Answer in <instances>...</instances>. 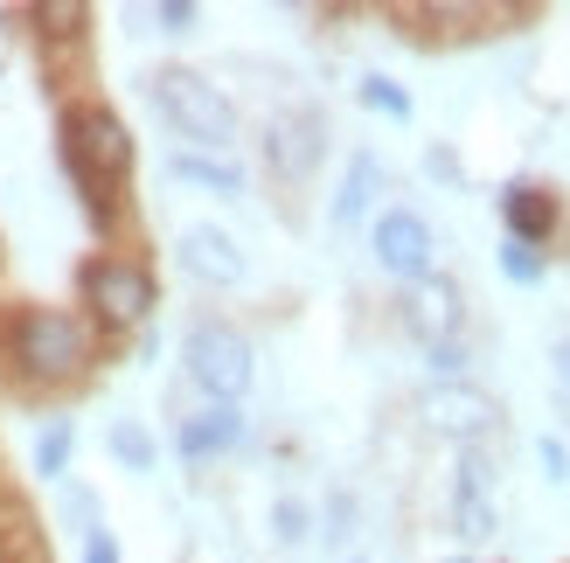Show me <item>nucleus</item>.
Here are the masks:
<instances>
[{
	"label": "nucleus",
	"mask_w": 570,
	"mask_h": 563,
	"mask_svg": "<svg viewBox=\"0 0 570 563\" xmlns=\"http://www.w3.org/2000/svg\"><path fill=\"white\" fill-rule=\"evenodd\" d=\"M56 139H63V167H70V188L83 216H91L98 237H119L126 223V175H132V132L111 105H70L63 126H56Z\"/></svg>",
	"instance_id": "f257e3e1"
},
{
	"label": "nucleus",
	"mask_w": 570,
	"mask_h": 563,
	"mask_svg": "<svg viewBox=\"0 0 570 563\" xmlns=\"http://www.w3.org/2000/svg\"><path fill=\"white\" fill-rule=\"evenodd\" d=\"M8 362L21 383L36 389H63L77 376H91L98 362V327L70 314V306H21L8 320Z\"/></svg>",
	"instance_id": "f03ea898"
},
{
	"label": "nucleus",
	"mask_w": 570,
	"mask_h": 563,
	"mask_svg": "<svg viewBox=\"0 0 570 563\" xmlns=\"http://www.w3.org/2000/svg\"><path fill=\"white\" fill-rule=\"evenodd\" d=\"M147 98H154L160 119L188 139V154H230V139H237V105L223 98L209 77H195V70H154V77H147Z\"/></svg>",
	"instance_id": "7ed1b4c3"
},
{
	"label": "nucleus",
	"mask_w": 570,
	"mask_h": 563,
	"mask_svg": "<svg viewBox=\"0 0 570 563\" xmlns=\"http://www.w3.org/2000/svg\"><path fill=\"white\" fill-rule=\"evenodd\" d=\"M77 293H83V320L98 334H132L160 306V286L139 258H91L77 271Z\"/></svg>",
	"instance_id": "20e7f679"
},
{
	"label": "nucleus",
	"mask_w": 570,
	"mask_h": 563,
	"mask_svg": "<svg viewBox=\"0 0 570 563\" xmlns=\"http://www.w3.org/2000/svg\"><path fill=\"white\" fill-rule=\"evenodd\" d=\"M181 362H188V383L209 404H244V389L258 383V355H250V342L230 320H195L181 342Z\"/></svg>",
	"instance_id": "39448f33"
},
{
	"label": "nucleus",
	"mask_w": 570,
	"mask_h": 563,
	"mask_svg": "<svg viewBox=\"0 0 570 563\" xmlns=\"http://www.w3.org/2000/svg\"><path fill=\"white\" fill-rule=\"evenodd\" d=\"M368 244H376V265L390 278H404V286H417V278H432V223H424L417 209H383L376 216V230H368Z\"/></svg>",
	"instance_id": "423d86ee"
},
{
	"label": "nucleus",
	"mask_w": 570,
	"mask_h": 563,
	"mask_svg": "<svg viewBox=\"0 0 570 563\" xmlns=\"http://www.w3.org/2000/svg\"><path fill=\"white\" fill-rule=\"evenodd\" d=\"M327 154V126L313 111H293V119H272L265 126V167L278 181H306Z\"/></svg>",
	"instance_id": "0eeeda50"
},
{
	"label": "nucleus",
	"mask_w": 570,
	"mask_h": 563,
	"mask_svg": "<svg viewBox=\"0 0 570 563\" xmlns=\"http://www.w3.org/2000/svg\"><path fill=\"white\" fill-rule=\"evenodd\" d=\"M424 425L432 432H445V438H480V432H494V397H480L473 383H432L424 389Z\"/></svg>",
	"instance_id": "6e6552de"
},
{
	"label": "nucleus",
	"mask_w": 570,
	"mask_h": 563,
	"mask_svg": "<svg viewBox=\"0 0 570 563\" xmlns=\"http://www.w3.org/2000/svg\"><path fill=\"white\" fill-rule=\"evenodd\" d=\"M181 265H188V278H203V286H244L250 278V258L216 223H188L181 230Z\"/></svg>",
	"instance_id": "1a4fd4ad"
},
{
	"label": "nucleus",
	"mask_w": 570,
	"mask_h": 563,
	"mask_svg": "<svg viewBox=\"0 0 570 563\" xmlns=\"http://www.w3.org/2000/svg\"><path fill=\"white\" fill-rule=\"evenodd\" d=\"M244 432H250V425H244V411H237V404H203L195 417H181L175 445H181V460H188V466H203V460L237 453Z\"/></svg>",
	"instance_id": "9d476101"
},
{
	"label": "nucleus",
	"mask_w": 570,
	"mask_h": 563,
	"mask_svg": "<svg viewBox=\"0 0 570 563\" xmlns=\"http://www.w3.org/2000/svg\"><path fill=\"white\" fill-rule=\"evenodd\" d=\"M501 216H508V237H515V244L543 250L557 237V223H563V203L550 188H535V181H508L501 188Z\"/></svg>",
	"instance_id": "9b49d317"
},
{
	"label": "nucleus",
	"mask_w": 570,
	"mask_h": 563,
	"mask_svg": "<svg viewBox=\"0 0 570 563\" xmlns=\"http://www.w3.org/2000/svg\"><path fill=\"white\" fill-rule=\"evenodd\" d=\"M404 327L417 334L424 348H439V342H460V293L445 286V278H417L411 299H404Z\"/></svg>",
	"instance_id": "f8f14e48"
},
{
	"label": "nucleus",
	"mask_w": 570,
	"mask_h": 563,
	"mask_svg": "<svg viewBox=\"0 0 570 563\" xmlns=\"http://www.w3.org/2000/svg\"><path fill=\"white\" fill-rule=\"evenodd\" d=\"M167 175H175V181H188V188H203V195H223V203H237V195H244V167L230 160V154H175V160H167Z\"/></svg>",
	"instance_id": "ddd939ff"
},
{
	"label": "nucleus",
	"mask_w": 570,
	"mask_h": 563,
	"mask_svg": "<svg viewBox=\"0 0 570 563\" xmlns=\"http://www.w3.org/2000/svg\"><path fill=\"white\" fill-rule=\"evenodd\" d=\"M28 28H36L42 49L83 42V36H91V8H83V0H36V8H28Z\"/></svg>",
	"instance_id": "4468645a"
},
{
	"label": "nucleus",
	"mask_w": 570,
	"mask_h": 563,
	"mask_svg": "<svg viewBox=\"0 0 570 563\" xmlns=\"http://www.w3.org/2000/svg\"><path fill=\"white\" fill-rule=\"evenodd\" d=\"M376 181H383V167L368 160V154H355V160H348V181H341V195H334V223H341V230H348V223L368 209V195H376Z\"/></svg>",
	"instance_id": "2eb2a0df"
},
{
	"label": "nucleus",
	"mask_w": 570,
	"mask_h": 563,
	"mask_svg": "<svg viewBox=\"0 0 570 563\" xmlns=\"http://www.w3.org/2000/svg\"><path fill=\"white\" fill-rule=\"evenodd\" d=\"M452 529H460L466 543H488L494 536V501H488V487L460 481V494H452Z\"/></svg>",
	"instance_id": "dca6fc26"
},
{
	"label": "nucleus",
	"mask_w": 570,
	"mask_h": 563,
	"mask_svg": "<svg viewBox=\"0 0 570 563\" xmlns=\"http://www.w3.org/2000/svg\"><path fill=\"white\" fill-rule=\"evenodd\" d=\"M70 445H77L70 417H49V425L36 432V473H42V481H63V473H70Z\"/></svg>",
	"instance_id": "f3484780"
},
{
	"label": "nucleus",
	"mask_w": 570,
	"mask_h": 563,
	"mask_svg": "<svg viewBox=\"0 0 570 563\" xmlns=\"http://www.w3.org/2000/svg\"><path fill=\"white\" fill-rule=\"evenodd\" d=\"M105 445H111V460H119L126 473H154V460H160V445H154L147 432H139L132 417H119V425L105 432Z\"/></svg>",
	"instance_id": "a211bd4d"
},
{
	"label": "nucleus",
	"mask_w": 570,
	"mask_h": 563,
	"mask_svg": "<svg viewBox=\"0 0 570 563\" xmlns=\"http://www.w3.org/2000/svg\"><path fill=\"white\" fill-rule=\"evenodd\" d=\"M501 271L515 278V286H535V278L550 271V258H543V250H529V244H515V237H508V244H501Z\"/></svg>",
	"instance_id": "6ab92c4d"
},
{
	"label": "nucleus",
	"mask_w": 570,
	"mask_h": 563,
	"mask_svg": "<svg viewBox=\"0 0 570 563\" xmlns=\"http://www.w3.org/2000/svg\"><path fill=\"white\" fill-rule=\"evenodd\" d=\"M362 105L383 111V119H411V91H396L390 77H362Z\"/></svg>",
	"instance_id": "aec40b11"
},
{
	"label": "nucleus",
	"mask_w": 570,
	"mask_h": 563,
	"mask_svg": "<svg viewBox=\"0 0 570 563\" xmlns=\"http://www.w3.org/2000/svg\"><path fill=\"white\" fill-rule=\"evenodd\" d=\"M272 529H278V543H306L313 508H306V501H278V508H272Z\"/></svg>",
	"instance_id": "412c9836"
},
{
	"label": "nucleus",
	"mask_w": 570,
	"mask_h": 563,
	"mask_svg": "<svg viewBox=\"0 0 570 563\" xmlns=\"http://www.w3.org/2000/svg\"><path fill=\"white\" fill-rule=\"evenodd\" d=\"M154 21H160V36H188L195 21H203V8H195V0H160V8H147Z\"/></svg>",
	"instance_id": "4be33fe9"
},
{
	"label": "nucleus",
	"mask_w": 570,
	"mask_h": 563,
	"mask_svg": "<svg viewBox=\"0 0 570 563\" xmlns=\"http://www.w3.org/2000/svg\"><path fill=\"white\" fill-rule=\"evenodd\" d=\"M77 563H126L119 556V536H111V529H83V556Z\"/></svg>",
	"instance_id": "5701e85b"
},
{
	"label": "nucleus",
	"mask_w": 570,
	"mask_h": 563,
	"mask_svg": "<svg viewBox=\"0 0 570 563\" xmlns=\"http://www.w3.org/2000/svg\"><path fill=\"white\" fill-rule=\"evenodd\" d=\"M432 369H439L445 383H460V369H466V348H460V342H439V348H432Z\"/></svg>",
	"instance_id": "b1692460"
},
{
	"label": "nucleus",
	"mask_w": 570,
	"mask_h": 563,
	"mask_svg": "<svg viewBox=\"0 0 570 563\" xmlns=\"http://www.w3.org/2000/svg\"><path fill=\"white\" fill-rule=\"evenodd\" d=\"M535 453H543V466H550V481H570V453H563L557 438H543V445H535Z\"/></svg>",
	"instance_id": "393cba45"
},
{
	"label": "nucleus",
	"mask_w": 570,
	"mask_h": 563,
	"mask_svg": "<svg viewBox=\"0 0 570 563\" xmlns=\"http://www.w3.org/2000/svg\"><path fill=\"white\" fill-rule=\"evenodd\" d=\"M557 369H563V383H570V342H563V348H557Z\"/></svg>",
	"instance_id": "a878e982"
},
{
	"label": "nucleus",
	"mask_w": 570,
	"mask_h": 563,
	"mask_svg": "<svg viewBox=\"0 0 570 563\" xmlns=\"http://www.w3.org/2000/svg\"><path fill=\"white\" fill-rule=\"evenodd\" d=\"M355 563H368V556H355Z\"/></svg>",
	"instance_id": "bb28decb"
}]
</instances>
